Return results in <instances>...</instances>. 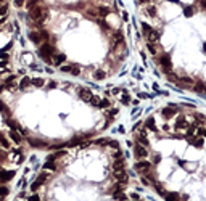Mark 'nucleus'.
<instances>
[{
    "label": "nucleus",
    "instance_id": "nucleus-4",
    "mask_svg": "<svg viewBox=\"0 0 206 201\" xmlns=\"http://www.w3.org/2000/svg\"><path fill=\"white\" fill-rule=\"evenodd\" d=\"M134 155H135V158H139V159H145L147 156H148V150H147V146L137 143V145H134Z\"/></svg>",
    "mask_w": 206,
    "mask_h": 201
},
{
    "label": "nucleus",
    "instance_id": "nucleus-27",
    "mask_svg": "<svg viewBox=\"0 0 206 201\" xmlns=\"http://www.w3.org/2000/svg\"><path fill=\"white\" fill-rule=\"evenodd\" d=\"M105 76H106V74H105V71H103V69H97V71L94 73V77H95L97 81H102V79H105Z\"/></svg>",
    "mask_w": 206,
    "mask_h": 201
},
{
    "label": "nucleus",
    "instance_id": "nucleus-49",
    "mask_svg": "<svg viewBox=\"0 0 206 201\" xmlns=\"http://www.w3.org/2000/svg\"><path fill=\"white\" fill-rule=\"evenodd\" d=\"M109 146H113V148H118V150H119V143H118V142H114V140H109Z\"/></svg>",
    "mask_w": 206,
    "mask_h": 201
},
{
    "label": "nucleus",
    "instance_id": "nucleus-39",
    "mask_svg": "<svg viewBox=\"0 0 206 201\" xmlns=\"http://www.w3.org/2000/svg\"><path fill=\"white\" fill-rule=\"evenodd\" d=\"M154 188H156V192L160 193V195H163V196H166V192H164V188L161 185H154Z\"/></svg>",
    "mask_w": 206,
    "mask_h": 201
},
{
    "label": "nucleus",
    "instance_id": "nucleus-56",
    "mask_svg": "<svg viewBox=\"0 0 206 201\" xmlns=\"http://www.w3.org/2000/svg\"><path fill=\"white\" fill-rule=\"evenodd\" d=\"M201 6H203V8L206 10V2H201Z\"/></svg>",
    "mask_w": 206,
    "mask_h": 201
},
{
    "label": "nucleus",
    "instance_id": "nucleus-7",
    "mask_svg": "<svg viewBox=\"0 0 206 201\" xmlns=\"http://www.w3.org/2000/svg\"><path fill=\"white\" fill-rule=\"evenodd\" d=\"M161 113H163V116L166 119H169V118H172V116H176L177 114V106H166V108H163V111H161Z\"/></svg>",
    "mask_w": 206,
    "mask_h": 201
},
{
    "label": "nucleus",
    "instance_id": "nucleus-30",
    "mask_svg": "<svg viewBox=\"0 0 206 201\" xmlns=\"http://www.w3.org/2000/svg\"><path fill=\"white\" fill-rule=\"evenodd\" d=\"M121 101H122L124 105H129V103H130V95H127V93L124 92V93L121 95Z\"/></svg>",
    "mask_w": 206,
    "mask_h": 201
},
{
    "label": "nucleus",
    "instance_id": "nucleus-47",
    "mask_svg": "<svg viewBox=\"0 0 206 201\" xmlns=\"http://www.w3.org/2000/svg\"><path fill=\"white\" fill-rule=\"evenodd\" d=\"M180 81H182V82H184V84H187V86H188V84H192V82H193V81H192L190 77H182Z\"/></svg>",
    "mask_w": 206,
    "mask_h": 201
},
{
    "label": "nucleus",
    "instance_id": "nucleus-55",
    "mask_svg": "<svg viewBox=\"0 0 206 201\" xmlns=\"http://www.w3.org/2000/svg\"><path fill=\"white\" fill-rule=\"evenodd\" d=\"M130 198H132V200H139V195H137V193H132V195H130Z\"/></svg>",
    "mask_w": 206,
    "mask_h": 201
},
{
    "label": "nucleus",
    "instance_id": "nucleus-42",
    "mask_svg": "<svg viewBox=\"0 0 206 201\" xmlns=\"http://www.w3.org/2000/svg\"><path fill=\"white\" fill-rule=\"evenodd\" d=\"M119 113V110L118 108H111V110H109V118H113V116H116Z\"/></svg>",
    "mask_w": 206,
    "mask_h": 201
},
{
    "label": "nucleus",
    "instance_id": "nucleus-19",
    "mask_svg": "<svg viewBox=\"0 0 206 201\" xmlns=\"http://www.w3.org/2000/svg\"><path fill=\"white\" fill-rule=\"evenodd\" d=\"M142 32H143V36H145V37H148L150 34L153 32V28L150 24H147V23H143V24H142Z\"/></svg>",
    "mask_w": 206,
    "mask_h": 201
},
{
    "label": "nucleus",
    "instance_id": "nucleus-1",
    "mask_svg": "<svg viewBox=\"0 0 206 201\" xmlns=\"http://www.w3.org/2000/svg\"><path fill=\"white\" fill-rule=\"evenodd\" d=\"M53 53H55V47L51 45L50 42H44L42 45H40V48H39V55L42 56V60H44V61H47V63H53V60H51Z\"/></svg>",
    "mask_w": 206,
    "mask_h": 201
},
{
    "label": "nucleus",
    "instance_id": "nucleus-35",
    "mask_svg": "<svg viewBox=\"0 0 206 201\" xmlns=\"http://www.w3.org/2000/svg\"><path fill=\"white\" fill-rule=\"evenodd\" d=\"M193 146H197V148H203V138H195Z\"/></svg>",
    "mask_w": 206,
    "mask_h": 201
},
{
    "label": "nucleus",
    "instance_id": "nucleus-51",
    "mask_svg": "<svg viewBox=\"0 0 206 201\" xmlns=\"http://www.w3.org/2000/svg\"><path fill=\"white\" fill-rule=\"evenodd\" d=\"M198 134L201 135V137H206V129L203 127V129H198Z\"/></svg>",
    "mask_w": 206,
    "mask_h": 201
},
{
    "label": "nucleus",
    "instance_id": "nucleus-32",
    "mask_svg": "<svg viewBox=\"0 0 206 201\" xmlns=\"http://www.w3.org/2000/svg\"><path fill=\"white\" fill-rule=\"evenodd\" d=\"M195 119H197V124H203V122L206 121V118L203 114H195Z\"/></svg>",
    "mask_w": 206,
    "mask_h": 201
},
{
    "label": "nucleus",
    "instance_id": "nucleus-3",
    "mask_svg": "<svg viewBox=\"0 0 206 201\" xmlns=\"http://www.w3.org/2000/svg\"><path fill=\"white\" fill-rule=\"evenodd\" d=\"M160 64L163 66V69H164V73H166V74H169L171 71H172V63H171V56L167 55V53H164V55H161V56H160Z\"/></svg>",
    "mask_w": 206,
    "mask_h": 201
},
{
    "label": "nucleus",
    "instance_id": "nucleus-38",
    "mask_svg": "<svg viewBox=\"0 0 206 201\" xmlns=\"http://www.w3.org/2000/svg\"><path fill=\"white\" fill-rule=\"evenodd\" d=\"M39 32H40V36H42V40H49V32H47V31H44V29H40L39 31Z\"/></svg>",
    "mask_w": 206,
    "mask_h": 201
},
{
    "label": "nucleus",
    "instance_id": "nucleus-5",
    "mask_svg": "<svg viewBox=\"0 0 206 201\" xmlns=\"http://www.w3.org/2000/svg\"><path fill=\"white\" fill-rule=\"evenodd\" d=\"M79 97H81V100L87 101V103H90V100L94 98V93H92L89 88H81L79 90Z\"/></svg>",
    "mask_w": 206,
    "mask_h": 201
},
{
    "label": "nucleus",
    "instance_id": "nucleus-50",
    "mask_svg": "<svg viewBox=\"0 0 206 201\" xmlns=\"http://www.w3.org/2000/svg\"><path fill=\"white\" fill-rule=\"evenodd\" d=\"M39 187H40V185H39V183H37V182H34V183H32V185H31V190H32V192H36V190H37V188H39Z\"/></svg>",
    "mask_w": 206,
    "mask_h": 201
},
{
    "label": "nucleus",
    "instance_id": "nucleus-16",
    "mask_svg": "<svg viewBox=\"0 0 206 201\" xmlns=\"http://www.w3.org/2000/svg\"><path fill=\"white\" fill-rule=\"evenodd\" d=\"M113 200H116V201H126V200H127V196L122 193V190H116V192H113Z\"/></svg>",
    "mask_w": 206,
    "mask_h": 201
},
{
    "label": "nucleus",
    "instance_id": "nucleus-17",
    "mask_svg": "<svg viewBox=\"0 0 206 201\" xmlns=\"http://www.w3.org/2000/svg\"><path fill=\"white\" fill-rule=\"evenodd\" d=\"M164 200H166V201H180L182 196L179 195V193H166Z\"/></svg>",
    "mask_w": 206,
    "mask_h": 201
},
{
    "label": "nucleus",
    "instance_id": "nucleus-6",
    "mask_svg": "<svg viewBox=\"0 0 206 201\" xmlns=\"http://www.w3.org/2000/svg\"><path fill=\"white\" fill-rule=\"evenodd\" d=\"M188 127H190L188 121L184 118V116H179V118H177V121H176V129H177V130H182V129H185V130H187Z\"/></svg>",
    "mask_w": 206,
    "mask_h": 201
},
{
    "label": "nucleus",
    "instance_id": "nucleus-2",
    "mask_svg": "<svg viewBox=\"0 0 206 201\" xmlns=\"http://www.w3.org/2000/svg\"><path fill=\"white\" fill-rule=\"evenodd\" d=\"M134 169H135L139 174H142V175H147V174H150V169H152V164H150L147 159H142V161L135 163V166H134Z\"/></svg>",
    "mask_w": 206,
    "mask_h": 201
},
{
    "label": "nucleus",
    "instance_id": "nucleus-29",
    "mask_svg": "<svg viewBox=\"0 0 206 201\" xmlns=\"http://www.w3.org/2000/svg\"><path fill=\"white\" fill-rule=\"evenodd\" d=\"M98 15H100V16H108L109 15V10L105 8V6H98Z\"/></svg>",
    "mask_w": 206,
    "mask_h": 201
},
{
    "label": "nucleus",
    "instance_id": "nucleus-45",
    "mask_svg": "<svg viewBox=\"0 0 206 201\" xmlns=\"http://www.w3.org/2000/svg\"><path fill=\"white\" fill-rule=\"evenodd\" d=\"M153 163H154V164H160V163H161V155H154Z\"/></svg>",
    "mask_w": 206,
    "mask_h": 201
},
{
    "label": "nucleus",
    "instance_id": "nucleus-14",
    "mask_svg": "<svg viewBox=\"0 0 206 201\" xmlns=\"http://www.w3.org/2000/svg\"><path fill=\"white\" fill-rule=\"evenodd\" d=\"M193 90L198 92V93H205V92H206L205 82H201V81H197V82H195V86H193Z\"/></svg>",
    "mask_w": 206,
    "mask_h": 201
},
{
    "label": "nucleus",
    "instance_id": "nucleus-28",
    "mask_svg": "<svg viewBox=\"0 0 206 201\" xmlns=\"http://www.w3.org/2000/svg\"><path fill=\"white\" fill-rule=\"evenodd\" d=\"M44 168L50 169V171H57V164H55V161H47L45 164H44Z\"/></svg>",
    "mask_w": 206,
    "mask_h": 201
},
{
    "label": "nucleus",
    "instance_id": "nucleus-21",
    "mask_svg": "<svg viewBox=\"0 0 206 201\" xmlns=\"http://www.w3.org/2000/svg\"><path fill=\"white\" fill-rule=\"evenodd\" d=\"M113 39H114V45H119V43L124 42V37H122L121 32H114L113 34Z\"/></svg>",
    "mask_w": 206,
    "mask_h": 201
},
{
    "label": "nucleus",
    "instance_id": "nucleus-48",
    "mask_svg": "<svg viewBox=\"0 0 206 201\" xmlns=\"http://www.w3.org/2000/svg\"><path fill=\"white\" fill-rule=\"evenodd\" d=\"M113 158H114V159H121V158H122V153L118 150V151H116L114 155H113Z\"/></svg>",
    "mask_w": 206,
    "mask_h": 201
},
{
    "label": "nucleus",
    "instance_id": "nucleus-20",
    "mask_svg": "<svg viewBox=\"0 0 206 201\" xmlns=\"http://www.w3.org/2000/svg\"><path fill=\"white\" fill-rule=\"evenodd\" d=\"M63 61H66V55H61V53H58V55L53 56V64H61Z\"/></svg>",
    "mask_w": 206,
    "mask_h": 201
},
{
    "label": "nucleus",
    "instance_id": "nucleus-24",
    "mask_svg": "<svg viewBox=\"0 0 206 201\" xmlns=\"http://www.w3.org/2000/svg\"><path fill=\"white\" fill-rule=\"evenodd\" d=\"M81 142H82L81 137H74V138H71L69 142H66V146H77Z\"/></svg>",
    "mask_w": 206,
    "mask_h": 201
},
{
    "label": "nucleus",
    "instance_id": "nucleus-10",
    "mask_svg": "<svg viewBox=\"0 0 206 201\" xmlns=\"http://www.w3.org/2000/svg\"><path fill=\"white\" fill-rule=\"evenodd\" d=\"M113 171L114 172H119V171H124V159H114L113 163Z\"/></svg>",
    "mask_w": 206,
    "mask_h": 201
},
{
    "label": "nucleus",
    "instance_id": "nucleus-9",
    "mask_svg": "<svg viewBox=\"0 0 206 201\" xmlns=\"http://www.w3.org/2000/svg\"><path fill=\"white\" fill-rule=\"evenodd\" d=\"M27 142H29V145L34 146V148H45L47 146L42 140H39V138H27Z\"/></svg>",
    "mask_w": 206,
    "mask_h": 201
},
{
    "label": "nucleus",
    "instance_id": "nucleus-46",
    "mask_svg": "<svg viewBox=\"0 0 206 201\" xmlns=\"http://www.w3.org/2000/svg\"><path fill=\"white\" fill-rule=\"evenodd\" d=\"M167 79H169V81H172V82H176V81H177V77H176V74L169 73V74H167Z\"/></svg>",
    "mask_w": 206,
    "mask_h": 201
},
{
    "label": "nucleus",
    "instance_id": "nucleus-37",
    "mask_svg": "<svg viewBox=\"0 0 206 201\" xmlns=\"http://www.w3.org/2000/svg\"><path fill=\"white\" fill-rule=\"evenodd\" d=\"M0 193H2V198H5V196L8 195V187H6L5 183L2 185V192H0Z\"/></svg>",
    "mask_w": 206,
    "mask_h": 201
},
{
    "label": "nucleus",
    "instance_id": "nucleus-54",
    "mask_svg": "<svg viewBox=\"0 0 206 201\" xmlns=\"http://www.w3.org/2000/svg\"><path fill=\"white\" fill-rule=\"evenodd\" d=\"M113 95H119V93H121V88H113Z\"/></svg>",
    "mask_w": 206,
    "mask_h": 201
},
{
    "label": "nucleus",
    "instance_id": "nucleus-26",
    "mask_svg": "<svg viewBox=\"0 0 206 201\" xmlns=\"http://www.w3.org/2000/svg\"><path fill=\"white\" fill-rule=\"evenodd\" d=\"M198 130V127H197V124H193V125H190V127H188L187 129V134H185V135H187V138H190V137H193V134H195V132H197Z\"/></svg>",
    "mask_w": 206,
    "mask_h": 201
},
{
    "label": "nucleus",
    "instance_id": "nucleus-40",
    "mask_svg": "<svg viewBox=\"0 0 206 201\" xmlns=\"http://www.w3.org/2000/svg\"><path fill=\"white\" fill-rule=\"evenodd\" d=\"M90 103L94 105V106H98V103H100V98H98V97H95V95H94V98L90 100Z\"/></svg>",
    "mask_w": 206,
    "mask_h": 201
},
{
    "label": "nucleus",
    "instance_id": "nucleus-15",
    "mask_svg": "<svg viewBox=\"0 0 206 201\" xmlns=\"http://www.w3.org/2000/svg\"><path fill=\"white\" fill-rule=\"evenodd\" d=\"M11 177H15V171H2V183H6Z\"/></svg>",
    "mask_w": 206,
    "mask_h": 201
},
{
    "label": "nucleus",
    "instance_id": "nucleus-34",
    "mask_svg": "<svg viewBox=\"0 0 206 201\" xmlns=\"http://www.w3.org/2000/svg\"><path fill=\"white\" fill-rule=\"evenodd\" d=\"M147 47H148V50H150V53H156V45L154 43H150V42H147Z\"/></svg>",
    "mask_w": 206,
    "mask_h": 201
},
{
    "label": "nucleus",
    "instance_id": "nucleus-36",
    "mask_svg": "<svg viewBox=\"0 0 206 201\" xmlns=\"http://www.w3.org/2000/svg\"><path fill=\"white\" fill-rule=\"evenodd\" d=\"M71 74H73V76H79V74H81V68H79L77 64H74V68H73V71H71Z\"/></svg>",
    "mask_w": 206,
    "mask_h": 201
},
{
    "label": "nucleus",
    "instance_id": "nucleus-31",
    "mask_svg": "<svg viewBox=\"0 0 206 201\" xmlns=\"http://www.w3.org/2000/svg\"><path fill=\"white\" fill-rule=\"evenodd\" d=\"M73 68H74V64H64V66H61V71L63 73H71Z\"/></svg>",
    "mask_w": 206,
    "mask_h": 201
},
{
    "label": "nucleus",
    "instance_id": "nucleus-25",
    "mask_svg": "<svg viewBox=\"0 0 206 201\" xmlns=\"http://www.w3.org/2000/svg\"><path fill=\"white\" fill-rule=\"evenodd\" d=\"M47 179H49V174H45V172H44V174H40V175L36 179V182L39 183V185H44V183L47 182Z\"/></svg>",
    "mask_w": 206,
    "mask_h": 201
},
{
    "label": "nucleus",
    "instance_id": "nucleus-12",
    "mask_svg": "<svg viewBox=\"0 0 206 201\" xmlns=\"http://www.w3.org/2000/svg\"><path fill=\"white\" fill-rule=\"evenodd\" d=\"M29 39L32 40L34 43H40V42H42V36H40V32H37V31L29 32Z\"/></svg>",
    "mask_w": 206,
    "mask_h": 201
},
{
    "label": "nucleus",
    "instance_id": "nucleus-43",
    "mask_svg": "<svg viewBox=\"0 0 206 201\" xmlns=\"http://www.w3.org/2000/svg\"><path fill=\"white\" fill-rule=\"evenodd\" d=\"M147 11H148V15L153 18V16H154V13H156V8H154V6H150V8L147 10Z\"/></svg>",
    "mask_w": 206,
    "mask_h": 201
},
{
    "label": "nucleus",
    "instance_id": "nucleus-13",
    "mask_svg": "<svg viewBox=\"0 0 206 201\" xmlns=\"http://www.w3.org/2000/svg\"><path fill=\"white\" fill-rule=\"evenodd\" d=\"M10 138H11L16 145L21 143V134H19L18 130H10Z\"/></svg>",
    "mask_w": 206,
    "mask_h": 201
},
{
    "label": "nucleus",
    "instance_id": "nucleus-52",
    "mask_svg": "<svg viewBox=\"0 0 206 201\" xmlns=\"http://www.w3.org/2000/svg\"><path fill=\"white\" fill-rule=\"evenodd\" d=\"M29 201H40V198H39V195H32L29 198Z\"/></svg>",
    "mask_w": 206,
    "mask_h": 201
},
{
    "label": "nucleus",
    "instance_id": "nucleus-18",
    "mask_svg": "<svg viewBox=\"0 0 206 201\" xmlns=\"http://www.w3.org/2000/svg\"><path fill=\"white\" fill-rule=\"evenodd\" d=\"M31 84H32V79H29V77H23L21 82H19V88H21V90H26Z\"/></svg>",
    "mask_w": 206,
    "mask_h": 201
},
{
    "label": "nucleus",
    "instance_id": "nucleus-44",
    "mask_svg": "<svg viewBox=\"0 0 206 201\" xmlns=\"http://www.w3.org/2000/svg\"><path fill=\"white\" fill-rule=\"evenodd\" d=\"M192 13H193V8H192V6H187V8H185V16H192Z\"/></svg>",
    "mask_w": 206,
    "mask_h": 201
},
{
    "label": "nucleus",
    "instance_id": "nucleus-22",
    "mask_svg": "<svg viewBox=\"0 0 206 201\" xmlns=\"http://www.w3.org/2000/svg\"><path fill=\"white\" fill-rule=\"evenodd\" d=\"M111 106V103H109V100H106V98H102L100 103H98L97 108H102V110H108V108Z\"/></svg>",
    "mask_w": 206,
    "mask_h": 201
},
{
    "label": "nucleus",
    "instance_id": "nucleus-23",
    "mask_svg": "<svg viewBox=\"0 0 206 201\" xmlns=\"http://www.w3.org/2000/svg\"><path fill=\"white\" fill-rule=\"evenodd\" d=\"M32 86L40 88V87H44V86H45V81H44L42 77H36V79H32Z\"/></svg>",
    "mask_w": 206,
    "mask_h": 201
},
{
    "label": "nucleus",
    "instance_id": "nucleus-33",
    "mask_svg": "<svg viewBox=\"0 0 206 201\" xmlns=\"http://www.w3.org/2000/svg\"><path fill=\"white\" fill-rule=\"evenodd\" d=\"M0 142H2V146H3L5 150L10 148V142H8V138H6V137H2V140H0Z\"/></svg>",
    "mask_w": 206,
    "mask_h": 201
},
{
    "label": "nucleus",
    "instance_id": "nucleus-11",
    "mask_svg": "<svg viewBox=\"0 0 206 201\" xmlns=\"http://www.w3.org/2000/svg\"><path fill=\"white\" fill-rule=\"evenodd\" d=\"M145 127H147V129H150V130H153V132H158L156 124H154V118H153V116H150V118L145 121Z\"/></svg>",
    "mask_w": 206,
    "mask_h": 201
},
{
    "label": "nucleus",
    "instance_id": "nucleus-8",
    "mask_svg": "<svg viewBox=\"0 0 206 201\" xmlns=\"http://www.w3.org/2000/svg\"><path fill=\"white\" fill-rule=\"evenodd\" d=\"M113 177H114L116 180H118V182H121L122 185H126V183H127V174H126L124 171H119V172H113Z\"/></svg>",
    "mask_w": 206,
    "mask_h": 201
},
{
    "label": "nucleus",
    "instance_id": "nucleus-41",
    "mask_svg": "<svg viewBox=\"0 0 206 201\" xmlns=\"http://www.w3.org/2000/svg\"><path fill=\"white\" fill-rule=\"evenodd\" d=\"M98 24H100L103 29H108V28H109V26H108V23H106V21H103V19H98Z\"/></svg>",
    "mask_w": 206,
    "mask_h": 201
},
{
    "label": "nucleus",
    "instance_id": "nucleus-53",
    "mask_svg": "<svg viewBox=\"0 0 206 201\" xmlns=\"http://www.w3.org/2000/svg\"><path fill=\"white\" fill-rule=\"evenodd\" d=\"M55 87H57V82H53V81L49 82V86H47V88H55Z\"/></svg>",
    "mask_w": 206,
    "mask_h": 201
}]
</instances>
